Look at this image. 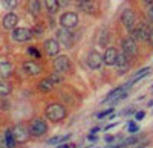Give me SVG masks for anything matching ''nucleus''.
<instances>
[{
    "instance_id": "nucleus-1",
    "label": "nucleus",
    "mask_w": 153,
    "mask_h": 148,
    "mask_svg": "<svg viewBox=\"0 0 153 148\" xmlns=\"http://www.w3.org/2000/svg\"><path fill=\"white\" fill-rule=\"evenodd\" d=\"M45 115L49 121H52V122H60L63 121L66 116H68V110L65 105H61L58 102H52V104H49L46 108H45Z\"/></svg>"
},
{
    "instance_id": "nucleus-2",
    "label": "nucleus",
    "mask_w": 153,
    "mask_h": 148,
    "mask_svg": "<svg viewBox=\"0 0 153 148\" xmlns=\"http://www.w3.org/2000/svg\"><path fill=\"white\" fill-rule=\"evenodd\" d=\"M149 34H150V28L144 23H138L130 29V38L136 43V41H143L149 38Z\"/></svg>"
},
{
    "instance_id": "nucleus-3",
    "label": "nucleus",
    "mask_w": 153,
    "mask_h": 148,
    "mask_svg": "<svg viewBox=\"0 0 153 148\" xmlns=\"http://www.w3.org/2000/svg\"><path fill=\"white\" fill-rule=\"evenodd\" d=\"M29 133L35 138H40V136H45L48 133V124L46 121L42 119V118H35L31 124H29Z\"/></svg>"
},
{
    "instance_id": "nucleus-4",
    "label": "nucleus",
    "mask_w": 153,
    "mask_h": 148,
    "mask_svg": "<svg viewBox=\"0 0 153 148\" xmlns=\"http://www.w3.org/2000/svg\"><path fill=\"white\" fill-rule=\"evenodd\" d=\"M11 131H12V136H14L16 144H25V142H28V139L31 138L29 128H28L26 125H23V124L16 125Z\"/></svg>"
},
{
    "instance_id": "nucleus-5",
    "label": "nucleus",
    "mask_w": 153,
    "mask_h": 148,
    "mask_svg": "<svg viewBox=\"0 0 153 148\" xmlns=\"http://www.w3.org/2000/svg\"><path fill=\"white\" fill-rule=\"evenodd\" d=\"M127 85H121V87H117V89H113L106 98H104V101L103 102H118L121 99H124V98L127 96Z\"/></svg>"
},
{
    "instance_id": "nucleus-6",
    "label": "nucleus",
    "mask_w": 153,
    "mask_h": 148,
    "mask_svg": "<svg viewBox=\"0 0 153 148\" xmlns=\"http://www.w3.org/2000/svg\"><path fill=\"white\" fill-rule=\"evenodd\" d=\"M60 23L65 29L71 31L72 28H75L76 24H78V15H76L75 12H65V14L60 17Z\"/></svg>"
},
{
    "instance_id": "nucleus-7",
    "label": "nucleus",
    "mask_w": 153,
    "mask_h": 148,
    "mask_svg": "<svg viewBox=\"0 0 153 148\" xmlns=\"http://www.w3.org/2000/svg\"><path fill=\"white\" fill-rule=\"evenodd\" d=\"M121 46H123V52L124 55L129 58V57H135L138 54V47H136V43L130 38V37H126V38L121 40Z\"/></svg>"
},
{
    "instance_id": "nucleus-8",
    "label": "nucleus",
    "mask_w": 153,
    "mask_h": 148,
    "mask_svg": "<svg viewBox=\"0 0 153 148\" xmlns=\"http://www.w3.org/2000/svg\"><path fill=\"white\" fill-rule=\"evenodd\" d=\"M12 38L19 43H23V41H29L32 38V32L26 28H17L12 31Z\"/></svg>"
},
{
    "instance_id": "nucleus-9",
    "label": "nucleus",
    "mask_w": 153,
    "mask_h": 148,
    "mask_svg": "<svg viewBox=\"0 0 153 148\" xmlns=\"http://www.w3.org/2000/svg\"><path fill=\"white\" fill-rule=\"evenodd\" d=\"M87 66L91 69H94V70L100 69L101 66H103V57H101V54L97 52V51L89 52V55H87Z\"/></svg>"
},
{
    "instance_id": "nucleus-10",
    "label": "nucleus",
    "mask_w": 153,
    "mask_h": 148,
    "mask_svg": "<svg viewBox=\"0 0 153 148\" xmlns=\"http://www.w3.org/2000/svg\"><path fill=\"white\" fill-rule=\"evenodd\" d=\"M57 40L61 41V44H65L66 47H71L72 43H74V35L71 34L69 29H65V28H60L58 32H57Z\"/></svg>"
},
{
    "instance_id": "nucleus-11",
    "label": "nucleus",
    "mask_w": 153,
    "mask_h": 148,
    "mask_svg": "<svg viewBox=\"0 0 153 148\" xmlns=\"http://www.w3.org/2000/svg\"><path fill=\"white\" fill-rule=\"evenodd\" d=\"M121 21L123 24L127 28V29H132L135 26V21H136V17H135V12L132 9H124L123 14H121Z\"/></svg>"
},
{
    "instance_id": "nucleus-12",
    "label": "nucleus",
    "mask_w": 153,
    "mask_h": 148,
    "mask_svg": "<svg viewBox=\"0 0 153 148\" xmlns=\"http://www.w3.org/2000/svg\"><path fill=\"white\" fill-rule=\"evenodd\" d=\"M45 52L49 55V57H57L58 52H60V43L54 38H49L45 41Z\"/></svg>"
},
{
    "instance_id": "nucleus-13",
    "label": "nucleus",
    "mask_w": 153,
    "mask_h": 148,
    "mask_svg": "<svg viewBox=\"0 0 153 148\" xmlns=\"http://www.w3.org/2000/svg\"><path fill=\"white\" fill-rule=\"evenodd\" d=\"M54 67H55L57 72H66V70L71 69V60L66 55H60L54 61Z\"/></svg>"
},
{
    "instance_id": "nucleus-14",
    "label": "nucleus",
    "mask_w": 153,
    "mask_h": 148,
    "mask_svg": "<svg viewBox=\"0 0 153 148\" xmlns=\"http://www.w3.org/2000/svg\"><path fill=\"white\" fill-rule=\"evenodd\" d=\"M118 51L115 47H107V51L104 52L103 57V63H106L107 66H115L117 64V60H118Z\"/></svg>"
},
{
    "instance_id": "nucleus-15",
    "label": "nucleus",
    "mask_w": 153,
    "mask_h": 148,
    "mask_svg": "<svg viewBox=\"0 0 153 148\" xmlns=\"http://www.w3.org/2000/svg\"><path fill=\"white\" fill-rule=\"evenodd\" d=\"M23 70L28 73V75L34 77V75H38L42 72V66L35 63V61H25L23 63Z\"/></svg>"
},
{
    "instance_id": "nucleus-16",
    "label": "nucleus",
    "mask_w": 153,
    "mask_h": 148,
    "mask_svg": "<svg viewBox=\"0 0 153 148\" xmlns=\"http://www.w3.org/2000/svg\"><path fill=\"white\" fill-rule=\"evenodd\" d=\"M17 21H19L17 14H14V12H9V14H6L5 18H3V28H6V29H14L16 24H17Z\"/></svg>"
},
{
    "instance_id": "nucleus-17",
    "label": "nucleus",
    "mask_w": 153,
    "mask_h": 148,
    "mask_svg": "<svg viewBox=\"0 0 153 148\" xmlns=\"http://www.w3.org/2000/svg\"><path fill=\"white\" fill-rule=\"evenodd\" d=\"M11 73H12V64L6 60H2L0 61V78L6 80L8 77H11Z\"/></svg>"
},
{
    "instance_id": "nucleus-18",
    "label": "nucleus",
    "mask_w": 153,
    "mask_h": 148,
    "mask_svg": "<svg viewBox=\"0 0 153 148\" xmlns=\"http://www.w3.org/2000/svg\"><path fill=\"white\" fill-rule=\"evenodd\" d=\"M149 73H150V67H143L141 70H138L136 73H135V75H133V78L129 81V82H127L126 85H127V87H130V85H133L135 82H138V81H141L144 77H147L149 75Z\"/></svg>"
},
{
    "instance_id": "nucleus-19",
    "label": "nucleus",
    "mask_w": 153,
    "mask_h": 148,
    "mask_svg": "<svg viewBox=\"0 0 153 148\" xmlns=\"http://www.w3.org/2000/svg\"><path fill=\"white\" fill-rule=\"evenodd\" d=\"M118 67V72L120 73H126L127 70H129V58H127L124 54L118 55V60H117V64H115Z\"/></svg>"
},
{
    "instance_id": "nucleus-20",
    "label": "nucleus",
    "mask_w": 153,
    "mask_h": 148,
    "mask_svg": "<svg viewBox=\"0 0 153 148\" xmlns=\"http://www.w3.org/2000/svg\"><path fill=\"white\" fill-rule=\"evenodd\" d=\"M37 87H38V90H40V92H43V93H48V92H51V90L54 89V84L49 81V78H45V80H42L40 82H38V85H37Z\"/></svg>"
},
{
    "instance_id": "nucleus-21",
    "label": "nucleus",
    "mask_w": 153,
    "mask_h": 148,
    "mask_svg": "<svg viewBox=\"0 0 153 148\" xmlns=\"http://www.w3.org/2000/svg\"><path fill=\"white\" fill-rule=\"evenodd\" d=\"M11 92H12V85H11V82H8V81H5V80L0 81V98L8 96Z\"/></svg>"
},
{
    "instance_id": "nucleus-22",
    "label": "nucleus",
    "mask_w": 153,
    "mask_h": 148,
    "mask_svg": "<svg viewBox=\"0 0 153 148\" xmlns=\"http://www.w3.org/2000/svg\"><path fill=\"white\" fill-rule=\"evenodd\" d=\"M45 6L49 11V14H55L60 8V3H58V0H45Z\"/></svg>"
},
{
    "instance_id": "nucleus-23",
    "label": "nucleus",
    "mask_w": 153,
    "mask_h": 148,
    "mask_svg": "<svg viewBox=\"0 0 153 148\" xmlns=\"http://www.w3.org/2000/svg\"><path fill=\"white\" fill-rule=\"evenodd\" d=\"M5 145L6 148H16V141H14V136H12V131L11 130H6L5 131Z\"/></svg>"
},
{
    "instance_id": "nucleus-24",
    "label": "nucleus",
    "mask_w": 153,
    "mask_h": 148,
    "mask_svg": "<svg viewBox=\"0 0 153 148\" xmlns=\"http://www.w3.org/2000/svg\"><path fill=\"white\" fill-rule=\"evenodd\" d=\"M81 9L89 12V14H95L97 12V3L94 0H91V2H87V3H81Z\"/></svg>"
},
{
    "instance_id": "nucleus-25",
    "label": "nucleus",
    "mask_w": 153,
    "mask_h": 148,
    "mask_svg": "<svg viewBox=\"0 0 153 148\" xmlns=\"http://www.w3.org/2000/svg\"><path fill=\"white\" fill-rule=\"evenodd\" d=\"M29 11H31L32 15H38V14H40V2H38V0H31Z\"/></svg>"
},
{
    "instance_id": "nucleus-26",
    "label": "nucleus",
    "mask_w": 153,
    "mask_h": 148,
    "mask_svg": "<svg viewBox=\"0 0 153 148\" xmlns=\"http://www.w3.org/2000/svg\"><path fill=\"white\" fill-rule=\"evenodd\" d=\"M69 138H71V134H66V136H55V138H51V139L48 141V144H49V145H57V144H60V142L68 141Z\"/></svg>"
},
{
    "instance_id": "nucleus-27",
    "label": "nucleus",
    "mask_w": 153,
    "mask_h": 148,
    "mask_svg": "<svg viewBox=\"0 0 153 148\" xmlns=\"http://www.w3.org/2000/svg\"><path fill=\"white\" fill-rule=\"evenodd\" d=\"M0 3H2L5 9H12V8H16L17 0H0Z\"/></svg>"
},
{
    "instance_id": "nucleus-28",
    "label": "nucleus",
    "mask_w": 153,
    "mask_h": 148,
    "mask_svg": "<svg viewBox=\"0 0 153 148\" xmlns=\"http://www.w3.org/2000/svg\"><path fill=\"white\" fill-rule=\"evenodd\" d=\"M49 81L52 82V84L61 82V81H63V77L60 75V73H51V75H49Z\"/></svg>"
},
{
    "instance_id": "nucleus-29",
    "label": "nucleus",
    "mask_w": 153,
    "mask_h": 148,
    "mask_svg": "<svg viewBox=\"0 0 153 148\" xmlns=\"http://www.w3.org/2000/svg\"><path fill=\"white\" fill-rule=\"evenodd\" d=\"M139 141V138L138 136H132V138H129V139H126L121 145H124V147H129V145H132V144H136Z\"/></svg>"
},
{
    "instance_id": "nucleus-30",
    "label": "nucleus",
    "mask_w": 153,
    "mask_h": 148,
    "mask_svg": "<svg viewBox=\"0 0 153 148\" xmlns=\"http://www.w3.org/2000/svg\"><path fill=\"white\" fill-rule=\"evenodd\" d=\"M110 113H113V108H107V110H104V112H100V113H97V118H98V119H103V118L109 116Z\"/></svg>"
},
{
    "instance_id": "nucleus-31",
    "label": "nucleus",
    "mask_w": 153,
    "mask_h": 148,
    "mask_svg": "<svg viewBox=\"0 0 153 148\" xmlns=\"http://www.w3.org/2000/svg\"><path fill=\"white\" fill-rule=\"evenodd\" d=\"M127 130H129V133H136L139 130V127L135 124V122H129V128H127Z\"/></svg>"
},
{
    "instance_id": "nucleus-32",
    "label": "nucleus",
    "mask_w": 153,
    "mask_h": 148,
    "mask_svg": "<svg viewBox=\"0 0 153 148\" xmlns=\"http://www.w3.org/2000/svg\"><path fill=\"white\" fill-rule=\"evenodd\" d=\"M28 54L32 55V57H38V58H40V52H38L35 47H29V49H28Z\"/></svg>"
},
{
    "instance_id": "nucleus-33",
    "label": "nucleus",
    "mask_w": 153,
    "mask_h": 148,
    "mask_svg": "<svg viewBox=\"0 0 153 148\" xmlns=\"http://www.w3.org/2000/svg\"><path fill=\"white\" fill-rule=\"evenodd\" d=\"M144 116H146V113H144V112H138V113L135 115L136 121H141V119H144Z\"/></svg>"
},
{
    "instance_id": "nucleus-34",
    "label": "nucleus",
    "mask_w": 153,
    "mask_h": 148,
    "mask_svg": "<svg viewBox=\"0 0 153 148\" xmlns=\"http://www.w3.org/2000/svg\"><path fill=\"white\" fill-rule=\"evenodd\" d=\"M8 107H9V104H8V101H6V99L0 102V108H2V110H8Z\"/></svg>"
},
{
    "instance_id": "nucleus-35",
    "label": "nucleus",
    "mask_w": 153,
    "mask_h": 148,
    "mask_svg": "<svg viewBox=\"0 0 153 148\" xmlns=\"http://www.w3.org/2000/svg\"><path fill=\"white\" fill-rule=\"evenodd\" d=\"M147 41L150 43V46L153 47V29H150V34H149V38H147Z\"/></svg>"
},
{
    "instance_id": "nucleus-36",
    "label": "nucleus",
    "mask_w": 153,
    "mask_h": 148,
    "mask_svg": "<svg viewBox=\"0 0 153 148\" xmlns=\"http://www.w3.org/2000/svg\"><path fill=\"white\" fill-rule=\"evenodd\" d=\"M34 32H35L37 35H42V34H43V26H35Z\"/></svg>"
},
{
    "instance_id": "nucleus-37",
    "label": "nucleus",
    "mask_w": 153,
    "mask_h": 148,
    "mask_svg": "<svg viewBox=\"0 0 153 148\" xmlns=\"http://www.w3.org/2000/svg\"><path fill=\"white\" fill-rule=\"evenodd\" d=\"M87 141L95 142V141H97V136H95V134H89V136H87Z\"/></svg>"
},
{
    "instance_id": "nucleus-38",
    "label": "nucleus",
    "mask_w": 153,
    "mask_h": 148,
    "mask_svg": "<svg viewBox=\"0 0 153 148\" xmlns=\"http://www.w3.org/2000/svg\"><path fill=\"white\" fill-rule=\"evenodd\" d=\"M113 141H115L113 136H110V134H107V136H106V142H107V144H110V142H113Z\"/></svg>"
},
{
    "instance_id": "nucleus-39",
    "label": "nucleus",
    "mask_w": 153,
    "mask_h": 148,
    "mask_svg": "<svg viewBox=\"0 0 153 148\" xmlns=\"http://www.w3.org/2000/svg\"><path fill=\"white\" fill-rule=\"evenodd\" d=\"M57 148H71V145H69V144H61V145H58Z\"/></svg>"
},
{
    "instance_id": "nucleus-40",
    "label": "nucleus",
    "mask_w": 153,
    "mask_h": 148,
    "mask_svg": "<svg viewBox=\"0 0 153 148\" xmlns=\"http://www.w3.org/2000/svg\"><path fill=\"white\" fill-rule=\"evenodd\" d=\"M144 3L149 5V8H150V6H153V0H144Z\"/></svg>"
},
{
    "instance_id": "nucleus-41",
    "label": "nucleus",
    "mask_w": 153,
    "mask_h": 148,
    "mask_svg": "<svg viewBox=\"0 0 153 148\" xmlns=\"http://www.w3.org/2000/svg\"><path fill=\"white\" fill-rule=\"evenodd\" d=\"M132 112H133L132 108H127V110H124V112H123V115H130Z\"/></svg>"
},
{
    "instance_id": "nucleus-42",
    "label": "nucleus",
    "mask_w": 153,
    "mask_h": 148,
    "mask_svg": "<svg viewBox=\"0 0 153 148\" xmlns=\"http://www.w3.org/2000/svg\"><path fill=\"white\" fill-rule=\"evenodd\" d=\"M97 131H100V127H95V128H92V131H91V133L94 134V133H97Z\"/></svg>"
},
{
    "instance_id": "nucleus-43",
    "label": "nucleus",
    "mask_w": 153,
    "mask_h": 148,
    "mask_svg": "<svg viewBox=\"0 0 153 148\" xmlns=\"http://www.w3.org/2000/svg\"><path fill=\"white\" fill-rule=\"evenodd\" d=\"M76 2H80V3H87V2H91V0H76Z\"/></svg>"
},
{
    "instance_id": "nucleus-44",
    "label": "nucleus",
    "mask_w": 153,
    "mask_h": 148,
    "mask_svg": "<svg viewBox=\"0 0 153 148\" xmlns=\"http://www.w3.org/2000/svg\"><path fill=\"white\" fill-rule=\"evenodd\" d=\"M147 105H149V107H153V99H150V101H149V104H147Z\"/></svg>"
}]
</instances>
